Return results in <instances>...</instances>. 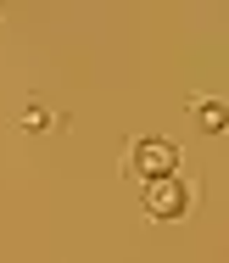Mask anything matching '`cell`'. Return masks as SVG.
Returning a JSON list of instances; mask_svg holds the SVG:
<instances>
[{"mask_svg": "<svg viewBox=\"0 0 229 263\" xmlns=\"http://www.w3.org/2000/svg\"><path fill=\"white\" fill-rule=\"evenodd\" d=\"M196 129H201V135H224L229 129V106L224 101H196Z\"/></svg>", "mask_w": 229, "mask_h": 263, "instance_id": "obj_3", "label": "cell"}, {"mask_svg": "<svg viewBox=\"0 0 229 263\" xmlns=\"http://www.w3.org/2000/svg\"><path fill=\"white\" fill-rule=\"evenodd\" d=\"M23 129H28V135H45V129H51V112H45V106H23Z\"/></svg>", "mask_w": 229, "mask_h": 263, "instance_id": "obj_4", "label": "cell"}, {"mask_svg": "<svg viewBox=\"0 0 229 263\" xmlns=\"http://www.w3.org/2000/svg\"><path fill=\"white\" fill-rule=\"evenodd\" d=\"M145 213H151L157 224L184 218V213H190V185H184L179 174H168V179H151V185H145Z\"/></svg>", "mask_w": 229, "mask_h": 263, "instance_id": "obj_2", "label": "cell"}, {"mask_svg": "<svg viewBox=\"0 0 229 263\" xmlns=\"http://www.w3.org/2000/svg\"><path fill=\"white\" fill-rule=\"evenodd\" d=\"M173 168H179V152H173V140H134V152H129V174L140 179V185H151V179H168Z\"/></svg>", "mask_w": 229, "mask_h": 263, "instance_id": "obj_1", "label": "cell"}]
</instances>
